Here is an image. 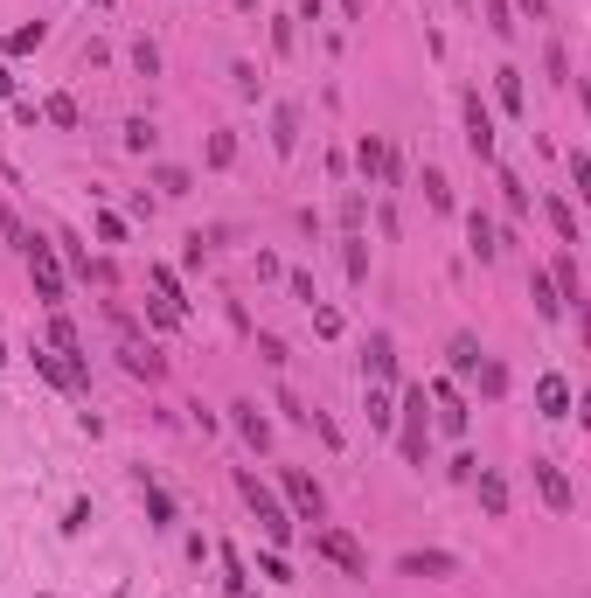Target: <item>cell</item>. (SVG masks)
<instances>
[{
    "label": "cell",
    "instance_id": "obj_44",
    "mask_svg": "<svg viewBox=\"0 0 591 598\" xmlns=\"http://www.w3.org/2000/svg\"><path fill=\"white\" fill-rule=\"evenodd\" d=\"M98 237H105V244H126V216L105 209V216H98Z\"/></svg>",
    "mask_w": 591,
    "mask_h": 598
},
{
    "label": "cell",
    "instance_id": "obj_42",
    "mask_svg": "<svg viewBox=\"0 0 591 598\" xmlns=\"http://www.w3.org/2000/svg\"><path fill=\"white\" fill-rule=\"evenodd\" d=\"M251 341H258V355H265L272 369H286V341H279V334H251Z\"/></svg>",
    "mask_w": 591,
    "mask_h": 598
},
{
    "label": "cell",
    "instance_id": "obj_40",
    "mask_svg": "<svg viewBox=\"0 0 591 598\" xmlns=\"http://www.w3.org/2000/svg\"><path fill=\"white\" fill-rule=\"evenodd\" d=\"M362 216H369V202L348 188V195H341V230H362Z\"/></svg>",
    "mask_w": 591,
    "mask_h": 598
},
{
    "label": "cell",
    "instance_id": "obj_20",
    "mask_svg": "<svg viewBox=\"0 0 591 598\" xmlns=\"http://www.w3.org/2000/svg\"><path fill=\"white\" fill-rule=\"evenodd\" d=\"M536 404H543V418H571V383L564 376H543L536 383Z\"/></svg>",
    "mask_w": 591,
    "mask_h": 598
},
{
    "label": "cell",
    "instance_id": "obj_43",
    "mask_svg": "<svg viewBox=\"0 0 591 598\" xmlns=\"http://www.w3.org/2000/svg\"><path fill=\"white\" fill-rule=\"evenodd\" d=\"M571 188L591 195V153H571Z\"/></svg>",
    "mask_w": 591,
    "mask_h": 598
},
{
    "label": "cell",
    "instance_id": "obj_10",
    "mask_svg": "<svg viewBox=\"0 0 591 598\" xmlns=\"http://www.w3.org/2000/svg\"><path fill=\"white\" fill-rule=\"evenodd\" d=\"M432 404H439V432L445 439H466V425H473V411H466V397H459V390H452V383H432Z\"/></svg>",
    "mask_w": 591,
    "mask_h": 598
},
{
    "label": "cell",
    "instance_id": "obj_36",
    "mask_svg": "<svg viewBox=\"0 0 591 598\" xmlns=\"http://www.w3.org/2000/svg\"><path fill=\"white\" fill-rule=\"evenodd\" d=\"M543 70H550V84H571V56H564V42L543 49Z\"/></svg>",
    "mask_w": 591,
    "mask_h": 598
},
{
    "label": "cell",
    "instance_id": "obj_17",
    "mask_svg": "<svg viewBox=\"0 0 591 598\" xmlns=\"http://www.w3.org/2000/svg\"><path fill=\"white\" fill-rule=\"evenodd\" d=\"M494 98H501V112H515V119H522L529 91H522V70H515V63H501V70H494Z\"/></svg>",
    "mask_w": 591,
    "mask_h": 598
},
{
    "label": "cell",
    "instance_id": "obj_23",
    "mask_svg": "<svg viewBox=\"0 0 591 598\" xmlns=\"http://www.w3.org/2000/svg\"><path fill=\"white\" fill-rule=\"evenodd\" d=\"M341 265H348V279H355V286L369 279V244H362V230H348V237H341Z\"/></svg>",
    "mask_w": 591,
    "mask_h": 598
},
{
    "label": "cell",
    "instance_id": "obj_50",
    "mask_svg": "<svg viewBox=\"0 0 591 598\" xmlns=\"http://www.w3.org/2000/svg\"><path fill=\"white\" fill-rule=\"evenodd\" d=\"M508 7H522L529 21H550V0H508Z\"/></svg>",
    "mask_w": 591,
    "mask_h": 598
},
{
    "label": "cell",
    "instance_id": "obj_22",
    "mask_svg": "<svg viewBox=\"0 0 591 598\" xmlns=\"http://www.w3.org/2000/svg\"><path fill=\"white\" fill-rule=\"evenodd\" d=\"M397 425V397H390V383H369V432H390Z\"/></svg>",
    "mask_w": 591,
    "mask_h": 598
},
{
    "label": "cell",
    "instance_id": "obj_15",
    "mask_svg": "<svg viewBox=\"0 0 591 598\" xmlns=\"http://www.w3.org/2000/svg\"><path fill=\"white\" fill-rule=\"evenodd\" d=\"M550 286H557V306H585V279H578V258L571 251L550 265Z\"/></svg>",
    "mask_w": 591,
    "mask_h": 598
},
{
    "label": "cell",
    "instance_id": "obj_26",
    "mask_svg": "<svg viewBox=\"0 0 591 598\" xmlns=\"http://www.w3.org/2000/svg\"><path fill=\"white\" fill-rule=\"evenodd\" d=\"M49 42V21H21L14 35H7V56H28V49H42Z\"/></svg>",
    "mask_w": 591,
    "mask_h": 598
},
{
    "label": "cell",
    "instance_id": "obj_8",
    "mask_svg": "<svg viewBox=\"0 0 591 598\" xmlns=\"http://www.w3.org/2000/svg\"><path fill=\"white\" fill-rule=\"evenodd\" d=\"M397 571L404 578H425V585H445V578H459V557L452 550H404Z\"/></svg>",
    "mask_w": 591,
    "mask_h": 598
},
{
    "label": "cell",
    "instance_id": "obj_32",
    "mask_svg": "<svg viewBox=\"0 0 591 598\" xmlns=\"http://www.w3.org/2000/svg\"><path fill=\"white\" fill-rule=\"evenodd\" d=\"M153 188H160V195H188L195 181H188V167H153Z\"/></svg>",
    "mask_w": 591,
    "mask_h": 598
},
{
    "label": "cell",
    "instance_id": "obj_41",
    "mask_svg": "<svg viewBox=\"0 0 591 598\" xmlns=\"http://www.w3.org/2000/svg\"><path fill=\"white\" fill-rule=\"evenodd\" d=\"M133 70H140V77H153V70H160V49H153L147 35H140V42H133Z\"/></svg>",
    "mask_w": 591,
    "mask_h": 598
},
{
    "label": "cell",
    "instance_id": "obj_53",
    "mask_svg": "<svg viewBox=\"0 0 591 598\" xmlns=\"http://www.w3.org/2000/svg\"><path fill=\"white\" fill-rule=\"evenodd\" d=\"M0 98H14V77H7V63H0Z\"/></svg>",
    "mask_w": 591,
    "mask_h": 598
},
{
    "label": "cell",
    "instance_id": "obj_52",
    "mask_svg": "<svg viewBox=\"0 0 591 598\" xmlns=\"http://www.w3.org/2000/svg\"><path fill=\"white\" fill-rule=\"evenodd\" d=\"M341 14H348V21H362V14H369V0H341Z\"/></svg>",
    "mask_w": 591,
    "mask_h": 598
},
{
    "label": "cell",
    "instance_id": "obj_19",
    "mask_svg": "<svg viewBox=\"0 0 591 598\" xmlns=\"http://www.w3.org/2000/svg\"><path fill=\"white\" fill-rule=\"evenodd\" d=\"M480 355H487V348H480L473 334H452V341H445V362H452V376H473V369H480Z\"/></svg>",
    "mask_w": 591,
    "mask_h": 598
},
{
    "label": "cell",
    "instance_id": "obj_30",
    "mask_svg": "<svg viewBox=\"0 0 591 598\" xmlns=\"http://www.w3.org/2000/svg\"><path fill=\"white\" fill-rule=\"evenodd\" d=\"M153 140H160L153 119H126V153H153Z\"/></svg>",
    "mask_w": 591,
    "mask_h": 598
},
{
    "label": "cell",
    "instance_id": "obj_29",
    "mask_svg": "<svg viewBox=\"0 0 591 598\" xmlns=\"http://www.w3.org/2000/svg\"><path fill=\"white\" fill-rule=\"evenodd\" d=\"M473 376H480V397H501V390H508V369H501L494 355H480V369H473Z\"/></svg>",
    "mask_w": 591,
    "mask_h": 598
},
{
    "label": "cell",
    "instance_id": "obj_38",
    "mask_svg": "<svg viewBox=\"0 0 591 598\" xmlns=\"http://www.w3.org/2000/svg\"><path fill=\"white\" fill-rule=\"evenodd\" d=\"M487 28L508 42V35H515V7H508V0H487Z\"/></svg>",
    "mask_w": 591,
    "mask_h": 598
},
{
    "label": "cell",
    "instance_id": "obj_49",
    "mask_svg": "<svg viewBox=\"0 0 591 598\" xmlns=\"http://www.w3.org/2000/svg\"><path fill=\"white\" fill-rule=\"evenodd\" d=\"M286 286H293V299H306V306L320 299V293H313V272H286Z\"/></svg>",
    "mask_w": 591,
    "mask_h": 598
},
{
    "label": "cell",
    "instance_id": "obj_35",
    "mask_svg": "<svg viewBox=\"0 0 591 598\" xmlns=\"http://www.w3.org/2000/svg\"><path fill=\"white\" fill-rule=\"evenodd\" d=\"M425 202L432 209H452V181H445L439 167H425Z\"/></svg>",
    "mask_w": 591,
    "mask_h": 598
},
{
    "label": "cell",
    "instance_id": "obj_28",
    "mask_svg": "<svg viewBox=\"0 0 591 598\" xmlns=\"http://www.w3.org/2000/svg\"><path fill=\"white\" fill-rule=\"evenodd\" d=\"M42 119H49V126H63V133H70V126H77V98H70V91H56V98H49V105H42Z\"/></svg>",
    "mask_w": 591,
    "mask_h": 598
},
{
    "label": "cell",
    "instance_id": "obj_18",
    "mask_svg": "<svg viewBox=\"0 0 591 598\" xmlns=\"http://www.w3.org/2000/svg\"><path fill=\"white\" fill-rule=\"evenodd\" d=\"M543 216H550V230H557V244H564V251H578V244H585V237H578L571 202H557V195H550V202H543Z\"/></svg>",
    "mask_w": 591,
    "mask_h": 598
},
{
    "label": "cell",
    "instance_id": "obj_14",
    "mask_svg": "<svg viewBox=\"0 0 591 598\" xmlns=\"http://www.w3.org/2000/svg\"><path fill=\"white\" fill-rule=\"evenodd\" d=\"M230 425H237V432H244V446H272V418H265V411H258V404H230Z\"/></svg>",
    "mask_w": 591,
    "mask_h": 598
},
{
    "label": "cell",
    "instance_id": "obj_46",
    "mask_svg": "<svg viewBox=\"0 0 591 598\" xmlns=\"http://www.w3.org/2000/svg\"><path fill=\"white\" fill-rule=\"evenodd\" d=\"M63 529H70V536H84V529H91V501H70V515H63Z\"/></svg>",
    "mask_w": 591,
    "mask_h": 598
},
{
    "label": "cell",
    "instance_id": "obj_4",
    "mask_svg": "<svg viewBox=\"0 0 591 598\" xmlns=\"http://www.w3.org/2000/svg\"><path fill=\"white\" fill-rule=\"evenodd\" d=\"M279 487H286V515H293V522H320V515H327V494H320V480H313V473L279 466Z\"/></svg>",
    "mask_w": 591,
    "mask_h": 598
},
{
    "label": "cell",
    "instance_id": "obj_11",
    "mask_svg": "<svg viewBox=\"0 0 591 598\" xmlns=\"http://www.w3.org/2000/svg\"><path fill=\"white\" fill-rule=\"evenodd\" d=\"M119 362H126V376H147V383H160V376H167V355H160V348H147L140 334H126V341H119Z\"/></svg>",
    "mask_w": 591,
    "mask_h": 598
},
{
    "label": "cell",
    "instance_id": "obj_24",
    "mask_svg": "<svg viewBox=\"0 0 591 598\" xmlns=\"http://www.w3.org/2000/svg\"><path fill=\"white\" fill-rule=\"evenodd\" d=\"M70 265H77V279L84 286H112L119 272H112V258H91V251H70Z\"/></svg>",
    "mask_w": 591,
    "mask_h": 598
},
{
    "label": "cell",
    "instance_id": "obj_16",
    "mask_svg": "<svg viewBox=\"0 0 591 598\" xmlns=\"http://www.w3.org/2000/svg\"><path fill=\"white\" fill-rule=\"evenodd\" d=\"M355 167H362L369 181H383V167H390V140H383V133H362V140H355Z\"/></svg>",
    "mask_w": 591,
    "mask_h": 598
},
{
    "label": "cell",
    "instance_id": "obj_12",
    "mask_svg": "<svg viewBox=\"0 0 591 598\" xmlns=\"http://www.w3.org/2000/svg\"><path fill=\"white\" fill-rule=\"evenodd\" d=\"M466 251H473L480 265H494V258H501V230H494V223H487L480 209L466 216Z\"/></svg>",
    "mask_w": 591,
    "mask_h": 598
},
{
    "label": "cell",
    "instance_id": "obj_45",
    "mask_svg": "<svg viewBox=\"0 0 591 598\" xmlns=\"http://www.w3.org/2000/svg\"><path fill=\"white\" fill-rule=\"evenodd\" d=\"M313 334H327V341H334V334H341V313H334V306H313Z\"/></svg>",
    "mask_w": 591,
    "mask_h": 598
},
{
    "label": "cell",
    "instance_id": "obj_27",
    "mask_svg": "<svg viewBox=\"0 0 591 598\" xmlns=\"http://www.w3.org/2000/svg\"><path fill=\"white\" fill-rule=\"evenodd\" d=\"M529 299H536V313L543 320H557L564 306H557V286H550V272H529Z\"/></svg>",
    "mask_w": 591,
    "mask_h": 598
},
{
    "label": "cell",
    "instance_id": "obj_5",
    "mask_svg": "<svg viewBox=\"0 0 591 598\" xmlns=\"http://www.w3.org/2000/svg\"><path fill=\"white\" fill-rule=\"evenodd\" d=\"M21 258H28V279H35V299L63 306V286H70V279H63V265H56V244H49V237H35V244H28Z\"/></svg>",
    "mask_w": 591,
    "mask_h": 598
},
{
    "label": "cell",
    "instance_id": "obj_48",
    "mask_svg": "<svg viewBox=\"0 0 591 598\" xmlns=\"http://www.w3.org/2000/svg\"><path fill=\"white\" fill-rule=\"evenodd\" d=\"M230 77H237V91H244V98H258V70H251V63H230Z\"/></svg>",
    "mask_w": 591,
    "mask_h": 598
},
{
    "label": "cell",
    "instance_id": "obj_34",
    "mask_svg": "<svg viewBox=\"0 0 591 598\" xmlns=\"http://www.w3.org/2000/svg\"><path fill=\"white\" fill-rule=\"evenodd\" d=\"M0 237H7L14 251H28V244H35V230H21V216H14L7 202H0Z\"/></svg>",
    "mask_w": 591,
    "mask_h": 598
},
{
    "label": "cell",
    "instance_id": "obj_37",
    "mask_svg": "<svg viewBox=\"0 0 591 598\" xmlns=\"http://www.w3.org/2000/svg\"><path fill=\"white\" fill-rule=\"evenodd\" d=\"M501 202H508V216H529V188L515 174H501Z\"/></svg>",
    "mask_w": 591,
    "mask_h": 598
},
{
    "label": "cell",
    "instance_id": "obj_51",
    "mask_svg": "<svg viewBox=\"0 0 591 598\" xmlns=\"http://www.w3.org/2000/svg\"><path fill=\"white\" fill-rule=\"evenodd\" d=\"M320 7H327V0H299V21H320Z\"/></svg>",
    "mask_w": 591,
    "mask_h": 598
},
{
    "label": "cell",
    "instance_id": "obj_13",
    "mask_svg": "<svg viewBox=\"0 0 591 598\" xmlns=\"http://www.w3.org/2000/svg\"><path fill=\"white\" fill-rule=\"evenodd\" d=\"M466 487H473V494H480V508H487V515H494V522H501V515H508V480H501V473H494V466H480V473H473V480H466Z\"/></svg>",
    "mask_w": 591,
    "mask_h": 598
},
{
    "label": "cell",
    "instance_id": "obj_1",
    "mask_svg": "<svg viewBox=\"0 0 591 598\" xmlns=\"http://www.w3.org/2000/svg\"><path fill=\"white\" fill-rule=\"evenodd\" d=\"M425 439H432V397H425V383H411L397 397V452H404V466H425Z\"/></svg>",
    "mask_w": 591,
    "mask_h": 598
},
{
    "label": "cell",
    "instance_id": "obj_47",
    "mask_svg": "<svg viewBox=\"0 0 591 598\" xmlns=\"http://www.w3.org/2000/svg\"><path fill=\"white\" fill-rule=\"evenodd\" d=\"M293 42H299L293 21H272V49H279V56H293Z\"/></svg>",
    "mask_w": 591,
    "mask_h": 598
},
{
    "label": "cell",
    "instance_id": "obj_9",
    "mask_svg": "<svg viewBox=\"0 0 591 598\" xmlns=\"http://www.w3.org/2000/svg\"><path fill=\"white\" fill-rule=\"evenodd\" d=\"M362 376L369 383H397V341H390V327H376L362 341Z\"/></svg>",
    "mask_w": 591,
    "mask_h": 598
},
{
    "label": "cell",
    "instance_id": "obj_3",
    "mask_svg": "<svg viewBox=\"0 0 591 598\" xmlns=\"http://www.w3.org/2000/svg\"><path fill=\"white\" fill-rule=\"evenodd\" d=\"M313 557H327V564L348 571V578H369V550H362L348 529H313Z\"/></svg>",
    "mask_w": 591,
    "mask_h": 598
},
{
    "label": "cell",
    "instance_id": "obj_39",
    "mask_svg": "<svg viewBox=\"0 0 591 598\" xmlns=\"http://www.w3.org/2000/svg\"><path fill=\"white\" fill-rule=\"evenodd\" d=\"M237 160V133H209V167H230Z\"/></svg>",
    "mask_w": 591,
    "mask_h": 598
},
{
    "label": "cell",
    "instance_id": "obj_25",
    "mask_svg": "<svg viewBox=\"0 0 591 598\" xmlns=\"http://www.w3.org/2000/svg\"><path fill=\"white\" fill-rule=\"evenodd\" d=\"M140 494H147V515H153V529H174V501H167V494H160V487L147 480V466H140Z\"/></svg>",
    "mask_w": 591,
    "mask_h": 598
},
{
    "label": "cell",
    "instance_id": "obj_33",
    "mask_svg": "<svg viewBox=\"0 0 591 598\" xmlns=\"http://www.w3.org/2000/svg\"><path fill=\"white\" fill-rule=\"evenodd\" d=\"M49 341H56L63 355H84V341H77V327H70V313H56V320H49Z\"/></svg>",
    "mask_w": 591,
    "mask_h": 598
},
{
    "label": "cell",
    "instance_id": "obj_2",
    "mask_svg": "<svg viewBox=\"0 0 591 598\" xmlns=\"http://www.w3.org/2000/svg\"><path fill=\"white\" fill-rule=\"evenodd\" d=\"M237 494H244V508L265 522V536H272V543H293V515H286V501H279L251 466H237Z\"/></svg>",
    "mask_w": 591,
    "mask_h": 598
},
{
    "label": "cell",
    "instance_id": "obj_55",
    "mask_svg": "<svg viewBox=\"0 0 591 598\" xmlns=\"http://www.w3.org/2000/svg\"><path fill=\"white\" fill-rule=\"evenodd\" d=\"M98 7H112V0H98Z\"/></svg>",
    "mask_w": 591,
    "mask_h": 598
},
{
    "label": "cell",
    "instance_id": "obj_54",
    "mask_svg": "<svg viewBox=\"0 0 591 598\" xmlns=\"http://www.w3.org/2000/svg\"><path fill=\"white\" fill-rule=\"evenodd\" d=\"M237 7H258V0H237Z\"/></svg>",
    "mask_w": 591,
    "mask_h": 598
},
{
    "label": "cell",
    "instance_id": "obj_6",
    "mask_svg": "<svg viewBox=\"0 0 591 598\" xmlns=\"http://www.w3.org/2000/svg\"><path fill=\"white\" fill-rule=\"evenodd\" d=\"M536 494H543L550 515H571V508H578V487H571V473H564L557 459H536Z\"/></svg>",
    "mask_w": 591,
    "mask_h": 598
},
{
    "label": "cell",
    "instance_id": "obj_7",
    "mask_svg": "<svg viewBox=\"0 0 591 598\" xmlns=\"http://www.w3.org/2000/svg\"><path fill=\"white\" fill-rule=\"evenodd\" d=\"M459 112H466V153H473V160H494V112L480 105V91H466Z\"/></svg>",
    "mask_w": 591,
    "mask_h": 598
},
{
    "label": "cell",
    "instance_id": "obj_21",
    "mask_svg": "<svg viewBox=\"0 0 591 598\" xmlns=\"http://www.w3.org/2000/svg\"><path fill=\"white\" fill-rule=\"evenodd\" d=\"M272 147L286 153V160L299 153V105H279V112H272Z\"/></svg>",
    "mask_w": 591,
    "mask_h": 598
},
{
    "label": "cell",
    "instance_id": "obj_31",
    "mask_svg": "<svg viewBox=\"0 0 591 598\" xmlns=\"http://www.w3.org/2000/svg\"><path fill=\"white\" fill-rule=\"evenodd\" d=\"M147 279H153V299H167V306H181V279H174L167 265H147Z\"/></svg>",
    "mask_w": 591,
    "mask_h": 598
}]
</instances>
